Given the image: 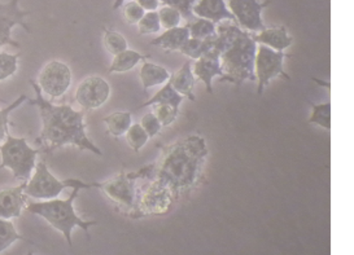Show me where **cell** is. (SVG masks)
<instances>
[{"label":"cell","mask_w":354,"mask_h":255,"mask_svg":"<svg viewBox=\"0 0 354 255\" xmlns=\"http://www.w3.org/2000/svg\"><path fill=\"white\" fill-rule=\"evenodd\" d=\"M194 16L213 21L218 25L222 21H235L226 0H200L194 4Z\"/></svg>","instance_id":"cell-16"},{"label":"cell","mask_w":354,"mask_h":255,"mask_svg":"<svg viewBox=\"0 0 354 255\" xmlns=\"http://www.w3.org/2000/svg\"><path fill=\"white\" fill-rule=\"evenodd\" d=\"M91 184L93 188H99L109 200L115 202L117 211L133 218L138 201V189L136 188V180L129 176V173L122 170L104 182Z\"/></svg>","instance_id":"cell-6"},{"label":"cell","mask_w":354,"mask_h":255,"mask_svg":"<svg viewBox=\"0 0 354 255\" xmlns=\"http://www.w3.org/2000/svg\"><path fill=\"white\" fill-rule=\"evenodd\" d=\"M140 124H142V127L146 130V133H148L149 139L156 138L157 135L161 133V130H162V126H161L160 121L157 120L156 114L153 112L145 114V115L142 117V120H140Z\"/></svg>","instance_id":"cell-36"},{"label":"cell","mask_w":354,"mask_h":255,"mask_svg":"<svg viewBox=\"0 0 354 255\" xmlns=\"http://www.w3.org/2000/svg\"><path fill=\"white\" fill-rule=\"evenodd\" d=\"M177 202L167 187L156 182H148L138 191V201L133 218L139 219L145 216L169 214Z\"/></svg>","instance_id":"cell-7"},{"label":"cell","mask_w":354,"mask_h":255,"mask_svg":"<svg viewBox=\"0 0 354 255\" xmlns=\"http://www.w3.org/2000/svg\"><path fill=\"white\" fill-rule=\"evenodd\" d=\"M103 122L106 124L108 133L113 138L124 136L130 126L133 124V113L131 112H115L111 113L103 118Z\"/></svg>","instance_id":"cell-23"},{"label":"cell","mask_w":354,"mask_h":255,"mask_svg":"<svg viewBox=\"0 0 354 255\" xmlns=\"http://www.w3.org/2000/svg\"><path fill=\"white\" fill-rule=\"evenodd\" d=\"M77 179L59 180L53 175L44 160L37 161L34 173L25 185V194L37 200H53L59 197L64 189L73 188Z\"/></svg>","instance_id":"cell-8"},{"label":"cell","mask_w":354,"mask_h":255,"mask_svg":"<svg viewBox=\"0 0 354 255\" xmlns=\"http://www.w3.org/2000/svg\"><path fill=\"white\" fill-rule=\"evenodd\" d=\"M111 96V86L103 77L90 75L78 84L75 102L84 111H95L104 105Z\"/></svg>","instance_id":"cell-12"},{"label":"cell","mask_w":354,"mask_h":255,"mask_svg":"<svg viewBox=\"0 0 354 255\" xmlns=\"http://www.w3.org/2000/svg\"><path fill=\"white\" fill-rule=\"evenodd\" d=\"M162 6H169L180 12L182 17L185 19H194V4L196 0H160Z\"/></svg>","instance_id":"cell-37"},{"label":"cell","mask_w":354,"mask_h":255,"mask_svg":"<svg viewBox=\"0 0 354 255\" xmlns=\"http://www.w3.org/2000/svg\"><path fill=\"white\" fill-rule=\"evenodd\" d=\"M29 100L26 95H21L17 100L7 105L6 108H0V143L6 139L7 133H10V114L17 109L22 102Z\"/></svg>","instance_id":"cell-30"},{"label":"cell","mask_w":354,"mask_h":255,"mask_svg":"<svg viewBox=\"0 0 354 255\" xmlns=\"http://www.w3.org/2000/svg\"><path fill=\"white\" fill-rule=\"evenodd\" d=\"M104 31V38H103V43H104L105 50L109 52L111 55H117L120 52L125 51L129 48V44L126 41L125 37L118 32V31L108 29V28H103Z\"/></svg>","instance_id":"cell-28"},{"label":"cell","mask_w":354,"mask_h":255,"mask_svg":"<svg viewBox=\"0 0 354 255\" xmlns=\"http://www.w3.org/2000/svg\"><path fill=\"white\" fill-rule=\"evenodd\" d=\"M158 148L161 153L156 161L136 173H129L131 179L161 184L177 201L205 183L209 149L201 135H189L174 143L158 145Z\"/></svg>","instance_id":"cell-1"},{"label":"cell","mask_w":354,"mask_h":255,"mask_svg":"<svg viewBox=\"0 0 354 255\" xmlns=\"http://www.w3.org/2000/svg\"><path fill=\"white\" fill-rule=\"evenodd\" d=\"M26 182L17 185L0 189V218L12 219L20 218L22 210L26 207Z\"/></svg>","instance_id":"cell-14"},{"label":"cell","mask_w":354,"mask_h":255,"mask_svg":"<svg viewBox=\"0 0 354 255\" xmlns=\"http://www.w3.org/2000/svg\"><path fill=\"white\" fill-rule=\"evenodd\" d=\"M136 1L146 12H148V10H157L160 8V6H161L160 0H136Z\"/></svg>","instance_id":"cell-38"},{"label":"cell","mask_w":354,"mask_h":255,"mask_svg":"<svg viewBox=\"0 0 354 255\" xmlns=\"http://www.w3.org/2000/svg\"><path fill=\"white\" fill-rule=\"evenodd\" d=\"M39 149H32L25 138H15L7 133L4 143L0 145L1 169H10L15 179L28 182L37 164Z\"/></svg>","instance_id":"cell-5"},{"label":"cell","mask_w":354,"mask_h":255,"mask_svg":"<svg viewBox=\"0 0 354 255\" xmlns=\"http://www.w3.org/2000/svg\"><path fill=\"white\" fill-rule=\"evenodd\" d=\"M183 102H185V97L180 93H178L174 90V87L171 86V83L167 81L165 84H162L160 91L156 92L149 100H147L142 105H139L138 109H142V108H146V106H152V105H156V104H169V105H173V106L179 109Z\"/></svg>","instance_id":"cell-22"},{"label":"cell","mask_w":354,"mask_h":255,"mask_svg":"<svg viewBox=\"0 0 354 255\" xmlns=\"http://www.w3.org/2000/svg\"><path fill=\"white\" fill-rule=\"evenodd\" d=\"M122 15H124V19L129 25H136L139 20L143 17V15L146 13V10H143L136 0L133 1H127L124 3L122 6Z\"/></svg>","instance_id":"cell-35"},{"label":"cell","mask_w":354,"mask_h":255,"mask_svg":"<svg viewBox=\"0 0 354 255\" xmlns=\"http://www.w3.org/2000/svg\"><path fill=\"white\" fill-rule=\"evenodd\" d=\"M253 41L257 44H263L275 51L284 52L293 44V37L290 35L286 26L265 28L259 32H250Z\"/></svg>","instance_id":"cell-15"},{"label":"cell","mask_w":354,"mask_h":255,"mask_svg":"<svg viewBox=\"0 0 354 255\" xmlns=\"http://www.w3.org/2000/svg\"><path fill=\"white\" fill-rule=\"evenodd\" d=\"M20 53L10 55L6 52H0V81H4L17 72Z\"/></svg>","instance_id":"cell-34"},{"label":"cell","mask_w":354,"mask_h":255,"mask_svg":"<svg viewBox=\"0 0 354 255\" xmlns=\"http://www.w3.org/2000/svg\"><path fill=\"white\" fill-rule=\"evenodd\" d=\"M151 59V55H143L136 50H125L113 56V62L108 68V74L130 72L138 64Z\"/></svg>","instance_id":"cell-21"},{"label":"cell","mask_w":354,"mask_h":255,"mask_svg":"<svg viewBox=\"0 0 354 255\" xmlns=\"http://www.w3.org/2000/svg\"><path fill=\"white\" fill-rule=\"evenodd\" d=\"M158 13V19L161 23V29H171V28H177L182 22V15L179 10L169 7V6H162L160 10H157Z\"/></svg>","instance_id":"cell-33"},{"label":"cell","mask_w":354,"mask_h":255,"mask_svg":"<svg viewBox=\"0 0 354 255\" xmlns=\"http://www.w3.org/2000/svg\"><path fill=\"white\" fill-rule=\"evenodd\" d=\"M291 57L284 52L275 51L263 44H257V51L254 57V75L259 82L257 93L262 95L263 90L274 78H284L291 81V77L284 70V60Z\"/></svg>","instance_id":"cell-9"},{"label":"cell","mask_w":354,"mask_h":255,"mask_svg":"<svg viewBox=\"0 0 354 255\" xmlns=\"http://www.w3.org/2000/svg\"><path fill=\"white\" fill-rule=\"evenodd\" d=\"M139 78L143 90L146 92L152 87L165 84L170 79V72L162 65H158L155 62H143L139 72Z\"/></svg>","instance_id":"cell-20"},{"label":"cell","mask_w":354,"mask_h":255,"mask_svg":"<svg viewBox=\"0 0 354 255\" xmlns=\"http://www.w3.org/2000/svg\"><path fill=\"white\" fill-rule=\"evenodd\" d=\"M29 241L28 238H25L24 236L20 235L16 229L15 225L10 222V219H3L0 218V254L7 250L12 244H15L16 241Z\"/></svg>","instance_id":"cell-25"},{"label":"cell","mask_w":354,"mask_h":255,"mask_svg":"<svg viewBox=\"0 0 354 255\" xmlns=\"http://www.w3.org/2000/svg\"><path fill=\"white\" fill-rule=\"evenodd\" d=\"M29 83L35 91V99L29 100V104L39 109L42 120V130L37 144L43 145V151L53 152L55 149L72 145L80 151H88L103 157L102 149L87 136L84 112L75 111L68 104L55 105L43 97L38 83L32 79H29Z\"/></svg>","instance_id":"cell-2"},{"label":"cell","mask_w":354,"mask_h":255,"mask_svg":"<svg viewBox=\"0 0 354 255\" xmlns=\"http://www.w3.org/2000/svg\"><path fill=\"white\" fill-rule=\"evenodd\" d=\"M312 106V115L309 118V123L319 126L324 130H331V102L314 104L310 102Z\"/></svg>","instance_id":"cell-24"},{"label":"cell","mask_w":354,"mask_h":255,"mask_svg":"<svg viewBox=\"0 0 354 255\" xmlns=\"http://www.w3.org/2000/svg\"><path fill=\"white\" fill-rule=\"evenodd\" d=\"M257 43L250 32L239 25L219 22L217 34L209 39L207 57H218L225 81L240 86L245 81H256L254 57ZM204 57V56H203Z\"/></svg>","instance_id":"cell-3"},{"label":"cell","mask_w":354,"mask_h":255,"mask_svg":"<svg viewBox=\"0 0 354 255\" xmlns=\"http://www.w3.org/2000/svg\"><path fill=\"white\" fill-rule=\"evenodd\" d=\"M0 102H3V100H1V99H0Z\"/></svg>","instance_id":"cell-40"},{"label":"cell","mask_w":354,"mask_h":255,"mask_svg":"<svg viewBox=\"0 0 354 255\" xmlns=\"http://www.w3.org/2000/svg\"><path fill=\"white\" fill-rule=\"evenodd\" d=\"M209 50V38L208 39H194V38H189L183 47L180 48V53L187 56L188 59H192V60H198L200 57L205 56V53Z\"/></svg>","instance_id":"cell-29"},{"label":"cell","mask_w":354,"mask_h":255,"mask_svg":"<svg viewBox=\"0 0 354 255\" xmlns=\"http://www.w3.org/2000/svg\"><path fill=\"white\" fill-rule=\"evenodd\" d=\"M93 188V184L84 183L82 180L77 179L73 191L71 196L65 200H59L57 197L53 200H42L41 202L26 205V210L34 215H38L43 218L48 225L55 228L56 231L62 232L64 238L66 240L68 245L73 246L72 232L74 228H81L84 231L87 238L90 240L88 229L91 227L97 225L96 220H84L78 213L75 211L74 201L78 198V193L81 189H90Z\"/></svg>","instance_id":"cell-4"},{"label":"cell","mask_w":354,"mask_h":255,"mask_svg":"<svg viewBox=\"0 0 354 255\" xmlns=\"http://www.w3.org/2000/svg\"><path fill=\"white\" fill-rule=\"evenodd\" d=\"M126 143L129 144V147L136 152L139 153L142 151V148L148 143L149 136L146 133V130L142 127L140 123H133L130 126V129L125 133Z\"/></svg>","instance_id":"cell-27"},{"label":"cell","mask_w":354,"mask_h":255,"mask_svg":"<svg viewBox=\"0 0 354 255\" xmlns=\"http://www.w3.org/2000/svg\"><path fill=\"white\" fill-rule=\"evenodd\" d=\"M37 83L51 99H59L72 84V70L65 62L53 60L43 66Z\"/></svg>","instance_id":"cell-10"},{"label":"cell","mask_w":354,"mask_h":255,"mask_svg":"<svg viewBox=\"0 0 354 255\" xmlns=\"http://www.w3.org/2000/svg\"><path fill=\"white\" fill-rule=\"evenodd\" d=\"M152 106H153L152 112L156 114L157 120L160 121L162 127H170L173 123L177 121L179 109L176 106L169 105V104H156Z\"/></svg>","instance_id":"cell-32"},{"label":"cell","mask_w":354,"mask_h":255,"mask_svg":"<svg viewBox=\"0 0 354 255\" xmlns=\"http://www.w3.org/2000/svg\"><path fill=\"white\" fill-rule=\"evenodd\" d=\"M192 72L196 79L201 81L205 86V90L213 95V79L218 77L221 81H225V74L222 72L221 62L217 57H200L195 62Z\"/></svg>","instance_id":"cell-17"},{"label":"cell","mask_w":354,"mask_h":255,"mask_svg":"<svg viewBox=\"0 0 354 255\" xmlns=\"http://www.w3.org/2000/svg\"><path fill=\"white\" fill-rule=\"evenodd\" d=\"M189 29V38L194 39H208L217 34V23L207 19H196V21L187 25Z\"/></svg>","instance_id":"cell-26"},{"label":"cell","mask_w":354,"mask_h":255,"mask_svg":"<svg viewBox=\"0 0 354 255\" xmlns=\"http://www.w3.org/2000/svg\"><path fill=\"white\" fill-rule=\"evenodd\" d=\"M189 39V29L186 26H177L167 29L161 35H158L156 39L151 41L152 46H156L162 48L164 51L179 52L183 47V44Z\"/></svg>","instance_id":"cell-19"},{"label":"cell","mask_w":354,"mask_h":255,"mask_svg":"<svg viewBox=\"0 0 354 255\" xmlns=\"http://www.w3.org/2000/svg\"><path fill=\"white\" fill-rule=\"evenodd\" d=\"M169 82L174 87V90L180 93L185 99L189 102H195V84H196V77L192 72V62L187 60L185 62L180 69L173 74H170Z\"/></svg>","instance_id":"cell-18"},{"label":"cell","mask_w":354,"mask_h":255,"mask_svg":"<svg viewBox=\"0 0 354 255\" xmlns=\"http://www.w3.org/2000/svg\"><path fill=\"white\" fill-rule=\"evenodd\" d=\"M20 0H10L8 3H0V47L12 46L20 48V43L12 38V30L15 26H21L26 32H32L30 25L25 19L32 13L20 10Z\"/></svg>","instance_id":"cell-13"},{"label":"cell","mask_w":354,"mask_h":255,"mask_svg":"<svg viewBox=\"0 0 354 255\" xmlns=\"http://www.w3.org/2000/svg\"><path fill=\"white\" fill-rule=\"evenodd\" d=\"M124 3H126V0H115V3H113V10H120Z\"/></svg>","instance_id":"cell-39"},{"label":"cell","mask_w":354,"mask_h":255,"mask_svg":"<svg viewBox=\"0 0 354 255\" xmlns=\"http://www.w3.org/2000/svg\"><path fill=\"white\" fill-rule=\"evenodd\" d=\"M270 3L271 0H229L227 7L241 29L259 32L266 28L262 12Z\"/></svg>","instance_id":"cell-11"},{"label":"cell","mask_w":354,"mask_h":255,"mask_svg":"<svg viewBox=\"0 0 354 255\" xmlns=\"http://www.w3.org/2000/svg\"><path fill=\"white\" fill-rule=\"evenodd\" d=\"M136 25H138V30L142 35H152L161 30V23H160L157 10L146 12Z\"/></svg>","instance_id":"cell-31"}]
</instances>
